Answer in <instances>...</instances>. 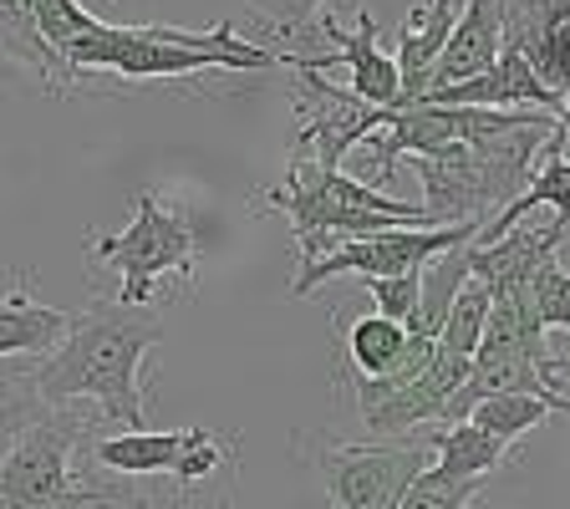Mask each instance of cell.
Here are the masks:
<instances>
[{
	"mask_svg": "<svg viewBox=\"0 0 570 509\" xmlns=\"http://www.w3.org/2000/svg\"><path fill=\"white\" fill-rule=\"evenodd\" d=\"M102 418L21 398L0 413V509H154L132 479L92 463Z\"/></svg>",
	"mask_w": 570,
	"mask_h": 509,
	"instance_id": "cell-1",
	"label": "cell"
},
{
	"mask_svg": "<svg viewBox=\"0 0 570 509\" xmlns=\"http://www.w3.org/2000/svg\"><path fill=\"white\" fill-rule=\"evenodd\" d=\"M164 342V326L154 316H132L118 301H92L77 311L57 346L26 378V398L47 408L97 403L112 433L118 428H148V398H142V362Z\"/></svg>",
	"mask_w": 570,
	"mask_h": 509,
	"instance_id": "cell-2",
	"label": "cell"
},
{
	"mask_svg": "<svg viewBox=\"0 0 570 509\" xmlns=\"http://www.w3.org/2000/svg\"><path fill=\"white\" fill-rule=\"evenodd\" d=\"M82 87L92 77H122V82H178L204 71H265L281 67V51L245 41L229 21L214 31H184V26H118L97 16L67 51H61Z\"/></svg>",
	"mask_w": 570,
	"mask_h": 509,
	"instance_id": "cell-3",
	"label": "cell"
},
{
	"mask_svg": "<svg viewBox=\"0 0 570 509\" xmlns=\"http://www.w3.org/2000/svg\"><path fill=\"white\" fill-rule=\"evenodd\" d=\"M265 209H281L291 235H296L301 265L332 255L346 239H367L382 229H433L423 204H403L382 189H367L362 178L342 168H316L306 154H291L285 184L261 194Z\"/></svg>",
	"mask_w": 570,
	"mask_h": 509,
	"instance_id": "cell-4",
	"label": "cell"
},
{
	"mask_svg": "<svg viewBox=\"0 0 570 509\" xmlns=\"http://www.w3.org/2000/svg\"><path fill=\"white\" fill-rule=\"evenodd\" d=\"M92 255L118 271V306L138 311L158 296V281L174 275L178 285H194V255L199 235L184 204H168L142 189L132 199V219L118 235H92Z\"/></svg>",
	"mask_w": 570,
	"mask_h": 509,
	"instance_id": "cell-5",
	"label": "cell"
},
{
	"mask_svg": "<svg viewBox=\"0 0 570 509\" xmlns=\"http://www.w3.org/2000/svg\"><path fill=\"white\" fill-rule=\"evenodd\" d=\"M306 459L321 469L332 509H397L423 469H433V443H336L316 439Z\"/></svg>",
	"mask_w": 570,
	"mask_h": 509,
	"instance_id": "cell-6",
	"label": "cell"
},
{
	"mask_svg": "<svg viewBox=\"0 0 570 509\" xmlns=\"http://www.w3.org/2000/svg\"><path fill=\"white\" fill-rule=\"evenodd\" d=\"M479 229L484 225H439V229H382V235H367V239H346L336 245L332 255H321V261L301 265L296 285H291V296L306 301L316 296L326 281H342V275H356V281H377V275H413L423 271L428 261H439L449 249L459 245H474Z\"/></svg>",
	"mask_w": 570,
	"mask_h": 509,
	"instance_id": "cell-7",
	"label": "cell"
},
{
	"mask_svg": "<svg viewBox=\"0 0 570 509\" xmlns=\"http://www.w3.org/2000/svg\"><path fill=\"white\" fill-rule=\"evenodd\" d=\"M229 439H219L214 428H174V433H154V428H118V433H97L92 439V463L107 474L122 479H148V474H168L184 495L194 484L225 469L229 463Z\"/></svg>",
	"mask_w": 570,
	"mask_h": 509,
	"instance_id": "cell-8",
	"label": "cell"
},
{
	"mask_svg": "<svg viewBox=\"0 0 570 509\" xmlns=\"http://www.w3.org/2000/svg\"><path fill=\"white\" fill-rule=\"evenodd\" d=\"M291 102H296V143L291 154H306L316 168H342L352 148L372 138L377 128H387L392 112H377L362 97H352L346 87H336L321 71H296L291 82Z\"/></svg>",
	"mask_w": 570,
	"mask_h": 509,
	"instance_id": "cell-9",
	"label": "cell"
},
{
	"mask_svg": "<svg viewBox=\"0 0 570 509\" xmlns=\"http://www.w3.org/2000/svg\"><path fill=\"white\" fill-rule=\"evenodd\" d=\"M316 36L336 41V51H281L285 71H321L332 77V67H346V92L362 97L377 112H392L403 102V77H397V61L377 47V21L367 11L356 16V31H342L336 16H316Z\"/></svg>",
	"mask_w": 570,
	"mask_h": 509,
	"instance_id": "cell-10",
	"label": "cell"
},
{
	"mask_svg": "<svg viewBox=\"0 0 570 509\" xmlns=\"http://www.w3.org/2000/svg\"><path fill=\"white\" fill-rule=\"evenodd\" d=\"M36 11H41V0H0V67L26 77V82H36L51 97L82 92V77L41 41Z\"/></svg>",
	"mask_w": 570,
	"mask_h": 509,
	"instance_id": "cell-11",
	"label": "cell"
},
{
	"mask_svg": "<svg viewBox=\"0 0 570 509\" xmlns=\"http://www.w3.org/2000/svg\"><path fill=\"white\" fill-rule=\"evenodd\" d=\"M566 229L570 225H560V219H550L546 229L540 225H514L510 235L494 239V245H469V275H474L479 285H489V296L520 291V285H530V275L560 249Z\"/></svg>",
	"mask_w": 570,
	"mask_h": 509,
	"instance_id": "cell-12",
	"label": "cell"
},
{
	"mask_svg": "<svg viewBox=\"0 0 570 509\" xmlns=\"http://www.w3.org/2000/svg\"><path fill=\"white\" fill-rule=\"evenodd\" d=\"M433 356V336L407 332L387 316L346 321V368L356 378H387V372H423Z\"/></svg>",
	"mask_w": 570,
	"mask_h": 509,
	"instance_id": "cell-13",
	"label": "cell"
},
{
	"mask_svg": "<svg viewBox=\"0 0 570 509\" xmlns=\"http://www.w3.org/2000/svg\"><path fill=\"white\" fill-rule=\"evenodd\" d=\"M504 51V21H499V0H463L459 21L449 31V47H443L439 67L428 77L423 92H439V87L469 82L479 71H489Z\"/></svg>",
	"mask_w": 570,
	"mask_h": 509,
	"instance_id": "cell-14",
	"label": "cell"
},
{
	"mask_svg": "<svg viewBox=\"0 0 570 509\" xmlns=\"http://www.w3.org/2000/svg\"><path fill=\"white\" fill-rule=\"evenodd\" d=\"M453 21H459V0H428V6H413L407 11V26L403 36H397V77H403V102H417L428 87V77H433V67H439L443 47H449V31Z\"/></svg>",
	"mask_w": 570,
	"mask_h": 509,
	"instance_id": "cell-15",
	"label": "cell"
},
{
	"mask_svg": "<svg viewBox=\"0 0 570 509\" xmlns=\"http://www.w3.org/2000/svg\"><path fill=\"white\" fill-rule=\"evenodd\" d=\"M71 311L41 306L26 285H0V362L6 356H41L67 336Z\"/></svg>",
	"mask_w": 570,
	"mask_h": 509,
	"instance_id": "cell-16",
	"label": "cell"
},
{
	"mask_svg": "<svg viewBox=\"0 0 570 509\" xmlns=\"http://www.w3.org/2000/svg\"><path fill=\"white\" fill-rule=\"evenodd\" d=\"M428 443H433V469H439L443 479H484V474H494L514 449V443L494 439V433H484V428H474V423H453V428H443V433H433Z\"/></svg>",
	"mask_w": 570,
	"mask_h": 509,
	"instance_id": "cell-17",
	"label": "cell"
},
{
	"mask_svg": "<svg viewBox=\"0 0 570 509\" xmlns=\"http://www.w3.org/2000/svg\"><path fill=\"white\" fill-rule=\"evenodd\" d=\"M499 21H504V51H520L534 67L556 26L570 21V0H499Z\"/></svg>",
	"mask_w": 570,
	"mask_h": 509,
	"instance_id": "cell-18",
	"label": "cell"
},
{
	"mask_svg": "<svg viewBox=\"0 0 570 509\" xmlns=\"http://www.w3.org/2000/svg\"><path fill=\"white\" fill-rule=\"evenodd\" d=\"M550 413H556V408L540 403V398H524V392H494V398H479L463 423H474V428H484V433H494V439L514 443L520 433H530V428L546 423Z\"/></svg>",
	"mask_w": 570,
	"mask_h": 509,
	"instance_id": "cell-19",
	"label": "cell"
},
{
	"mask_svg": "<svg viewBox=\"0 0 570 509\" xmlns=\"http://www.w3.org/2000/svg\"><path fill=\"white\" fill-rule=\"evenodd\" d=\"M469 281H474V275H469V245H459V249H449V255L423 265V336L439 342L443 316H449L453 296H459Z\"/></svg>",
	"mask_w": 570,
	"mask_h": 509,
	"instance_id": "cell-20",
	"label": "cell"
},
{
	"mask_svg": "<svg viewBox=\"0 0 570 509\" xmlns=\"http://www.w3.org/2000/svg\"><path fill=\"white\" fill-rule=\"evenodd\" d=\"M489 306H494L489 285H479V281L463 285L459 296H453L449 316H443V332H439L443 352H449V356H469V362H474L479 336H484V321H489Z\"/></svg>",
	"mask_w": 570,
	"mask_h": 509,
	"instance_id": "cell-21",
	"label": "cell"
},
{
	"mask_svg": "<svg viewBox=\"0 0 570 509\" xmlns=\"http://www.w3.org/2000/svg\"><path fill=\"white\" fill-rule=\"evenodd\" d=\"M524 296H530V311H534V321H540V332L570 336V271L560 265V255H550V261L530 275Z\"/></svg>",
	"mask_w": 570,
	"mask_h": 509,
	"instance_id": "cell-22",
	"label": "cell"
},
{
	"mask_svg": "<svg viewBox=\"0 0 570 509\" xmlns=\"http://www.w3.org/2000/svg\"><path fill=\"white\" fill-rule=\"evenodd\" d=\"M372 301H377V316L397 321L407 332H423V271L413 275H377V281H362Z\"/></svg>",
	"mask_w": 570,
	"mask_h": 509,
	"instance_id": "cell-23",
	"label": "cell"
},
{
	"mask_svg": "<svg viewBox=\"0 0 570 509\" xmlns=\"http://www.w3.org/2000/svg\"><path fill=\"white\" fill-rule=\"evenodd\" d=\"M479 484H484V479H443L439 469H423V474L407 484L397 509H469L479 499Z\"/></svg>",
	"mask_w": 570,
	"mask_h": 509,
	"instance_id": "cell-24",
	"label": "cell"
},
{
	"mask_svg": "<svg viewBox=\"0 0 570 509\" xmlns=\"http://www.w3.org/2000/svg\"><path fill=\"white\" fill-rule=\"evenodd\" d=\"M265 11V36L275 41H301V36H316V16L332 11V0H255Z\"/></svg>",
	"mask_w": 570,
	"mask_h": 509,
	"instance_id": "cell-25",
	"label": "cell"
}]
</instances>
